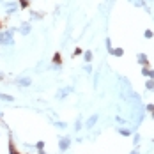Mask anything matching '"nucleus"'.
I'll use <instances>...</instances> for the list:
<instances>
[{"instance_id":"39448f33","label":"nucleus","mask_w":154,"mask_h":154,"mask_svg":"<svg viewBox=\"0 0 154 154\" xmlns=\"http://www.w3.org/2000/svg\"><path fill=\"white\" fill-rule=\"evenodd\" d=\"M142 73L145 75V76H149V78L154 80V71H151V69H147V67H142Z\"/></svg>"},{"instance_id":"2eb2a0df","label":"nucleus","mask_w":154,"mask_h":154,"mask_svg":"<svg viewBox=\"0 0 154 154\" xmlns=\"http://www.w3.org/2000/svg\"><path fill=\"white\" fill-rule=\"evenodd\" d=\"M11 154H20V152H18V151H16V149L13 147V145H11Z\"/></svg>"},{"instance_id":"1a4fd4ad","label":"nucleus","mask_w":154,"mask_h":154,"mask_svg":"<svg viewBox=\"0 0 154 154\" xmlns=\"http://www.w3.org/2000/svg\"><path fill=\"white\" fill-rule=\"evenodd\" d=\"M18 83L25 87V85H30V80H27V78H25V80H18Z\"/></svg>"},{"instance_id":"f8f14e48","label":"nucleus","mask_w":154,"mask_h":154,"mask_svg":"<svg viewBox=\"0 0 154 154\" xmlns=\"http://www.w3.org/2000/svg\"><path fill=\"white\" fill-rule=\"evenodd\" d=\"M28 30H30V27H27V25H23V27H22V32H23V34H27Z\"/></svg>"},{"instance_id":"0eeeda50","label":"nucleus","mask_w":154,"mask_h":154,"mask_svg":"<svg viewBox=\"0 0 154 154\" xmlns=\"http://www.w3.org/2000/svg\"><path fill=\"white\" fill-rule=\"evenodd\" d=\"M119 133H120L122 137H129V135H131V129H124V128H120Z\"/></svg>"},{"instance_id":"ddd939ff","label":"nucleus","mask_w":154,"mask_h":154,"mask_svg":"<svg viewBox=\"0 0 154 154\" xmlns=\"http://www.w3.org/2000/svg\"><path fill=\"white\" fill-rule=\"evenodd\" d=\"M145 37H147V39L152 37V30H145Z\"/></svg>"},{"instance_id":"7ed1b4c3","label":"nucleus","mask_w":154,"mask_h":154,"mask_svg":"<svg viewBox=\"0 0 154 154\" xmlns=\"http://www.w3.org/2000/svg\"><path fill=\"white\" fill-rule=\"evenodd\" d=\"M98 119H99V117H98V114H94V115H92V117L85 122V128H92V126H94L96 122H98Z\"/></svg>"},{"instance_id":"423d86ee","label":"nucleus","mask_w":154,"mask_h":154,"mask_svg":"<svg viewBox=\"0 0 154 154\" xmlns=\"http://www.w3.org/2000/svg\"><path fill=\"white\" fill-rule=\"evenodd\" d=\"M110 53H114V55H117V57H122V55H124V51H122V48H115V50H112Z\"/></svg>"},{"instance_id":"dca6fc26","label":"nucleus","mask_w":154,"mask_h":154,"mask_svg":"<svg viewBox=\"0 0 154 154\" xmlns=\"http://www.w3.org/2000/svg\"><path fill=\"white\" fill-rule=\"evenodd\" d=\"M131 154H138V151H137V149H135V151H131Z\"/></svg>"},{"instance_id":"9d476101","label":"nucleus","mask_w":154,"mask_h":154,"mask_svg":"<svg viewBox=\"0 0 154 154\" xmlns=\"http://www.w3.org/2000/svg\"><path fill=\"white\" fill-rule=\"evenodd\" d=\"M85 60H87V62H90V60H92V53H90V51H85Z\"/></svg>"},{"instance_id":"6e6552de","label":"nucleus","mask_w":154,"mask_h":154,"mask_svg":"<svg viewBox=\"0 0 154 154\" xmlns=\"http://www.w3.org/2000/svg\"><path fill=\"white\" fill-rule=\"evenodd\" d=\"M145 87H147L149 90H154V80H152V78H149V80H147V83H145Z\"/></svg>"},{"instance_id":"20e7f679","label":"nucleus","mask_w":154,"mask_h":154,"mask_svg":"<svg viewBox=\"0 0 154 154\" xmlns=\"http://www.w3.org/2000/svg\"><path fill=\"white\" fill-rule=\"evenodd\" d=\"M69 143H71V140H69V138H62V140H60V149L66 151V149L69 147Z\"/></svg>"},{"instance_id":"9b49d317","label":"nucleus","mask_w":154,"mask_h":154,"mask_svg":"<svg viewBox=\"0 0 154 154\" xmlns=\"http://www.w3.org/2000/svg\"><path fill=\"white\" fill-rule=\"evenodd\" d=\"M0 99H4V101H13L11 96H5V94H0Z\"/></svg>"},{"instance_id":"f257e3e1","label":"nucleus","mask_w":154,"mask_h":154,"mask_svg":"<svg viewBox=\"0 0 154 154\" xmlns=\"http://www.w3.org/2000/svg\"><path fill=\"white\" fill-rule=\"evenodd\" d=\"M11 34H13V32H4V34H0V44H13Z\"/></svg>"},{"instance_id":"f03ea898","label":"nucleus","mask_w":154,"mask_h":154,"mask_svg":"<svg viewBox=\"0 0 154 154\" xmlns=\"http://www.w3.org/2000/svg\"><path fill=\"white\" fill-rule=\"evenodd\" d=\"M137 59H138V62L142 64V67H147V66H149V60H147V57L143 55V53H138Z\"/></svg>"},{"instance_id":"4468645a","label":"nucleus","mask_w":154,"mask_h":154,"mask_svg":"<svg viewBox=\"0 0 154 154\" xmlns=\"http://www.w3.org/2000/svg\"><path fill=\"white\" fill-rule=\"evenodd\" d=\"M117 122H119V124H124V122H126V120H124V119H122V117H117Z\"/></svg>"}]
</instances>
